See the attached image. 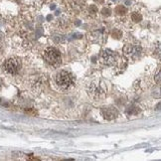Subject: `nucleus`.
Returning <instances> with one entry per match:
<instances>
[{
	"mask_svg": "<svg viewBox=\"0 0 161 161\" xmlns=\"http://www.w3.org/2000/svg\"><path fill=\"white\" fill-rule=\"evenodd\" d=\"M88 94L93 99L99 101L107 95V87L101 79L93 80L88 86Z\"/></svg>",
	"mask_w": 161,
	"mask_h": 161,
	"instance_id": "obj_1",
	"label": "nucleus"
},
{
	"mask_svg": "<svg viewBox=\"0 0 161 161\" xmlns=\"http://www.w3.org/2000/svg\"><path fill=\"white\" fill-rule=\"evenodd\" d=\"M44 59L48 64L52 66H58L62 62V57H61L60 51L54 47H49L45 50Z\"/></svg>",
	"mask_w": 161,
	"mask_h": 161,
	"instance_id": "obj_2",
	"label": "nucleus"
},
{
	"mask_svg": "<svg viewBox=\"0 0 161 161\" xmlns=\"http://www.w3.org/2000/svg\"><path fill=\"white\" fill-rule=\"evenodd\" d=\"M56 84L59 88L63 90L69 89L73 84V77L67 71H61L56 76Z\"/></svg>",
	"mask_w": 161,
	"mask_h": 161,
	"instance_id": "obj_3",
	"label": "nucleus"
},
{
	"mask_svg": "<svg viewBox=\"0 0 161 161\" xmlns=\"http://www.w3.org/2000/svg\"><path fill=\"white\" fill-rule=\"evenodd\" d=\"M3 69H4L6 73L15 75L21 69V62L16 58H10V59L5 61L4 65H3Z\"/></svg>",
	"mask_w": 161,
	"mask_h": 161,
	"instance_id": "obj_4",
	"label": "nucleus"
},
{
	"mask_svg": "<svg viewBox=\"0 0 161 161\" xmlns=\"http://www.w3.org/2000/svg\"><path fill=\"white\" fill-rule=\"evenodd\" d=\"M99 62L105 66H112L117 63V55L111 50H105L99 56Z\"/></svg>",
	"mask_w": 161,
	"mask_h": 161,
	"instance_id": "obj_5",
	"label": "nucleus"
},
{
	"mask_svg": "<svg viewBox=\"0 0 161 161\" xmlns=\"http://www.w3.org/2000/svg\"><path fill=\"white\" fill-rule=\"evenodd\" d=\"M123 52L128 58H136L141 54V47L138 44H127L123 48Z\"/></svg>",
	"mask_w": 161,
	"mask_h": 161,
	"instance_id": "obj_6",
	"label": "nucleus"
},
{
	"mask_svg": "<svg viewBox=\"0 0 161 161\" xmlns=\"http://www.w3.org/2000/svg\"><path fill=\"white\" fill-rule=\"evenodd\" d=\"M102 114H104V117L105 118V120H114V118L117 117V111L112 108H107L102 111Z\"/></svg>",
	"mask_w": 161,
	"mask_h": 161,
	"instance_id": "obj_7",
	"label": "nucleus"
},
{
	"mask_svg": "<svg viewBox=\"0 0 161 161\" xmlns=\"http://www.w3.org/2000/svg\"><path fill=\"white\" fill-rule=\"evenodd\" d=\"M155 79H157V85H160V71L157 73V77H155Z\"/></svg>",
	"mask_w": 161,
	"mask_h": 161,
	"instance_id": "obj_8",
	"label": "nucleus"
}]
</instances>
